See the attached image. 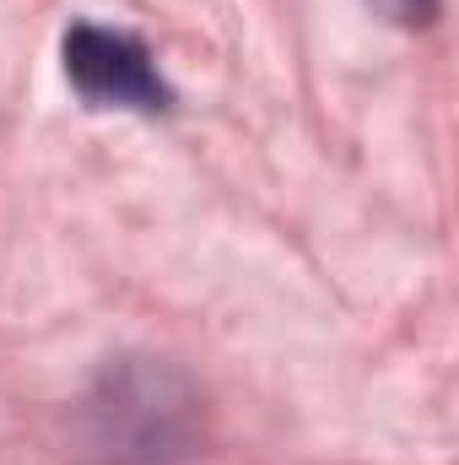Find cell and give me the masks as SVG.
I'll return each mask as SVG.
<instances>
[{
	"instance_id": "2",
	"label": "cell",
	"mask_w": 459,
	"mask_h": 465,
	"mask_svg": "<svg viewBox=\"0 0 459 465\" xmlns=\"http://www.w3.org/2000/svg\"><path fill=\"white\" fill-rule=\"evenodd\" d=\"M384 5H395V11H400L405 22H422V16L433 11V0H384Z\"/></svg>"
},
{
	"instance_id": "1",
	"label": "cell",
	"mask_w": 459,
	"mask_h": 465,
	"mask_svg": "<svg viewBox=\"0 0 459 465\" xmlns=\"http://www.w3.org/2000/svg\"><path fill=\"white\" fill-rule=\"evenodd\" d=\"M65 76L93 109H168V82L157 76L146 44L124 27L76 22L65 33Z\"/></svg>"
}]
</instances>
